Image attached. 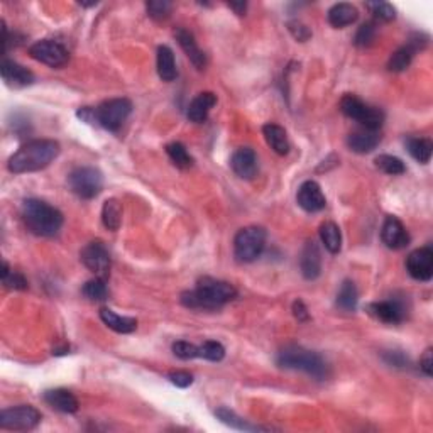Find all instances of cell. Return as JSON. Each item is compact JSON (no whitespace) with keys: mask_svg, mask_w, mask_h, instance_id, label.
I'll return each instance as SVG.
<instances>
[{"mask_svg":"<svg viewBox=\"0 0 433 433\" xmlns=\"http://www.w3.org/2000/svg\"><path fill=\"white\" fill-rule=\"evenodd\" d=\"M300 267H302V274L305 279L313 281L321 273V254L319 246L315 241H308L302 251V258H300Z\"/></svg>","mask_w":433,"mask_h":433,"instance_id":"obj_18","label":"cell"},{"mask_svg":"<svg viewBox=\"0 0 433 433\" xmlns=\"http://www.w3.org/2000/svg\"><path fill=\"white\" fill-rule=\"evenodd\" d=\"M22 220L32 234L53 237L63 225V213L38 198H29L22 204Z\"/></svg>","mask_w":433,"mask_h":433,"instance_id":"obj_3","label":"cell"},{"mask_svg":"<svg viewBox=\"0 0 433 433\" xmlns=\"http://www.w3.org/2000/svg\"><path fill=\"white\" fill-rule=\"evenodd\" d=\"M266 247V230L262 227H244L234 239V254L237 261L253 262L262 254Z\"/></svg>","mask_w":433,"mask_h":433,"instance_id":"obj_6","label":"cell"},{"mask_svg":"<svg viewBox=\"0 0 433 433\" xmlns=\"http://www.w3.org/2000/svg\"><path fill=\"white\" fill-rule=\"evenodd\" d=\"M374 163H376L378 170L386 173V175L396 176V175H403V173L406 171L405 163H403V161L399 158H396V156L381 154V156H378Z\"/></svg>","mask_w":433,"mask_h":433,"instance_id":"obj_34","label":"cell"},{"mask_svg":"<svg viewBox=\"0 0 433 433\" xmlns=\"http://www.w3.org/2000/svg\"><path fill=\"white\" fill-rule=\"evenodd\" d=\"M81 262L88 267L90 271L98 276H104L110 269V254L107 251L104 242L93 241L88 242L80 253Z\"/></svg>","mask_w":433,"mask_h":433,"instance_id":"obj_11","label":"cell"},{"mask_svg":"<svg viewBox=\"0 0 433 433\" xmlns=\"http://www.w3.org/2000/svg\"><path fill=\"white\" fill-rule=\"evenodd\" d=\"M146 7H147V12H149L151 18H154V19H166L171 12V4L164 2V0L147 2Z\"/></svg>","mask_w":433,"mask_h":433,"instance_id":"obj_41","label":"cell"},{"mask_svg":"<svg viewBox=\"0 0 433 433\" xmlns=\"http://www.w3.org/2000/svg\"><path fill=\"white\" fill-rule=\"evenodd\" d=\"M382 357H385L387 364L394 366V368H405V366H408V357L403 352H399V350H389Z\"/></svg>","mask_w":433,"mask_h":433,"instance_id":"obj_43","label":"cell"},{"mask_svg":"<svg viewBox=\"0 0 433 433\" xmlns=\"http://www.w3.org/2000/svg\"><path fill=\"white\" fill-rule=\"evenodd\" d=\"M84 295L92 302H104L109 296V290H107V284L102 278L90 279L88 283L84 286Z\"/></svg>","mask_w":433,"mask_h":433,"instance_id":"obj_36","label":"cell"},{"mask_svg":"<svg viewBox=\"0 0 433 433\" xmlns=\"http://www.w3.org/2000/svg\"><path fill=\"white\" fill-rule=\"evenodd\" d=\"M378 27L374 22H366L357 29L356 38H354V44L359 48H369L371 44L376 41Z\"/></svg>","mask_w":433,"mask_h":433,"instance_id":"obj_37","label":"cell"},{"mask_svg":"<svg viewBox=\"0 0 433 433\" xmlns=\"http://www.w3.org/2000/svg\"><path fill=\"white\" fill-rule=\"evenodd\" d=\"M369 313L385 324H401L406 319V308L399 300H386V302L371 303L368 307Z\"/></svg>","mask_w":433,"mask_h":433,"instance_id":"obj_14","label":"cell"},{"mask_svg":"<svg viewBox=\"0 0 433 433\" xmlns=\"http://www.w3.org/2000/svg\"><path fill=\"white\" fill-rule=\"evenodd\" d=\"M102 220L109 230H117L122 224V207L115 198H110L102 208Z\"/></svg>","mask_w":433,"mask_h":433,"instance_id":"obj_31","label":"cell"},{"mask_svg":"<svg viewBox=\"0 0 433 433\" xmlns=\"http://www.w3.org/2000/svg\"><path fill=\"white\" fill-rule=\"evenodd\" d=\"M340 110L349 119H354L361 124L364 129L378 131L385 124V112L378 107H371L357 98L356 95H345L340 100Z\"/></svg>","mask_w":433,"mask_h":433,"instance_id":"obj_5","label":"cell"},{"mask_svg":"<svg viewBox=\"0 0 433 433\" xmlns=\"http://www.w3.org/2000/svg\"><path fill=\"white\" fill-rule=\"evenodd\" d=\"M41 423V413L31 405L6 408L0 413V428L11 432L32 430Z\"/></svg>","mask_w":433,"mask_h":433,"instance_id":"obj_9","label":"cell"},{"mask_svg":"<svg viewBox=\"0 0 433 433\" xmlns=\"http://www.w3.org/2000/svg\"><path fill=\"white\" fill-rule=\"evenodd\" d=\"M368 9L374 18L385 20V22H391V20H394L396 18V9L387 2H369Z\"/></svg>","mask_w":433,"mask_h":433,"instance_id":"obj_39","label":"cell"},{"mask_svg":"<svg viewBox=\"0 0 433 433\" xmlns=\"http://www.w3.org/2000/svg\"><path fill=\"white\" fill-rule=\"evenodd\" d=\"M406 269L416 281H430L433 276V251L430 247H420L408 255Z\"/></svg>","mask_w":433,"mask_h":433,"instance_id":"obj_12","label":"cell"},{"mask_svg":"<svg viewBox=\"0 0 433 433\" xmlns=\"http://www.w3.org/2000/svg\"><path fill=\"white\" fill-rule=\"evenodd\" d=\"M2 283L6 284V288L9 290H26L27 281L22 274L18 271H11L9 264H2Z\"/></svg>","mask_w":433,"mask_h":433,"instance_id":"obj_38","label":"cell"},{"mask_svg":"<svg viewBox=\"0 0 433 433\" xmlns=\"http://www.w3.org/2000/svg\"><path fill=\"white\" fill-rule=\"evenodd\" d=\"M415 53L416 51L411 46L399 48L398 51L393 53V56L389 58V61H387V69L394 73L405 72L408 66L411 65V61H413Z\"/></svg>","mask_w":433,"mask_h":433,"instance_id":"obj_32","label":"cell"},{"mask_svg":"<svg viewBox=\"0 0 433 433\" xmlns=\"http://www.w3.org/2000/svg\"><path fill=\"white\" fill-rule=\"evenodd\" d=\"M29 55L34 58L36 61H39V63L51 66V68H61L69 60L68 51H66L63 44L53 39H43L34 43L29 48Z\"/></svg>","mask_w":433,"mask_h":433,"instance_id":"obj_10","label":"cell"},{"mask_svg":"<svg viewBox=\"0 0 433 433\" xmlns=\"http://www.w3.org/2000/svg\"><path fill=\"white\" fill-rule=\"evenodd\" d=\"M359 302V291L356 283L350 281V279H345L342 283L339 295H337V307L340 308L342 312H356Z\"/></svg>","mask_w":433,"mask_h":433,"instance_id":"obj_29","label":"cell"},{"mask_svg":"<svg viewBox=\"0 0 433 433\" xmlns=\"http://www.w3.org/2000/svg\"><path fill=\"white\" fill-rule=\"evenodd\" d=\"M381 142V135L378 131L371 129H359L354 131L347 138V146L350 151L357 152V154H369L373 152Z\"/></svg>","mask_w":433,"mask_h":433,"instance_id":"obj_19","label":"cell"},{"mask_svg":"<svg viewBox=\"0 0 433 433\" xmlns=\"http://www.w3.org/2000/svg\"><path fill=\"white\" fill-rule=\"evenodd\" d=\"M166 152L170 156V159L175 163V166L181 168V170H187V168L193 166V158L189 156L187 147L181 142H171L166 146Z\"/></svg>","mask_w":433,"mask_h":433,"instance_id":"obj_33","label":"cell"},{"mask_svg":"<svg viewBox=\"0 0 433 433\" xmlns=\"http://www.w3.org/2000/svg\"><path fill=\"white\" fill-rule=\"evenodd\" d=\"M198 357H204L212 362H220L225 357V347L217 340H207L198 345Z\"/></svg>","mask_w":433,"mask_h":433,"instance_id":"obj_35","label":"cell"},{"mask_svg":"<svg viewBox=\"0 0 433 433\" xmlns=\"http://www.w3.org/2000/svg\"><path fill=\"white\" fill-rule=\"evenodd\" d=\"M230 168L239 178L253 180L258 173V154L251 147H241L230 158Z\"/></svg>","mask_w":433,"mask_h":433,"instance_id":"obj_17","label":"cell"},{"mask_svg":"<svg viewBox=\"0 0 433 433\" xmlns=\"http://www.w3.org/2000/svg\"><path fill=\"white\" fill-rule=\"evenodd\" d=\"M279 368L283 369H296L310 374L315 379H327L330 376V368L320 354L313 352L302 347V345H286L278 352L276 357Z\"/></svg>","mask_w":433,"mask_h":433,"instance_id":"obj_4","label":"cell"},{"mask_svg":"<svg viewBox=\"0 0 433 433\" xmlns=\"http://www.w3.org/2000/svg\"><path fill=\"white\" fill-rule=\"evenodd\" d=\"M381 239L386 244V247L394 251L403 249V247L410 244V234L406 232L405 225H403L396 217H386L381 229Z\"/></svg>","mask_w":433,"mask_h":433,"instance_id":"obj_16","label":"cell"},{"mask_svg":"<svg viewBox=\"0 0 433 433\" xmlns=\"http://www.w3.org/2000/svg\"><path fill=\"white\" fill-rule=\"evenodd\" d=\"M168 378H170V381L173 382V385L178 387H188L193 385V376L189 373H187V371H173Z\"/></svg>","mask_w":433,"mask_h":433,"instance_id":"obj_42","label":"cell"},{"mask_svg":"<svg viewBox=\"0 0 433 433\" xmlns=\"http://www.w3.org/2000/svg\"><path fill=\"white\" fill-rule=\"evenodd\" d=\"M0 73H2L4 81L11 88H24L34 84V75L32 72H29L27 68H24L22 65L15 63V61L7 60L4 58L2 65H0Z\"/></svg>","mask_w":433,"mask_h":433,"instance_id":"obj_15","label":"cell"},{"mask_svg":"<svg viewBox=\"0 0 433 433\" xmlns=\"http://www.w3.org/2000/svg\"><path fill=\"white\" fill-rule=\"evenodd\" d=\"M320 239L321 244L325 246V249L330 254H339L342 247V234L339 225L333 224V222H325L320 225Z\"/></svg>","mask_w":433,"mask_h":433,"instance_id":"obj_28","label":"cell"},{"mask_svg":"<svg viewBox=\"0 0 433 433\" xmlns=\"http://www.w3.org/2000/svg\"><path fill=\"white\" fill-rule=\"evenodd\" d=\"M293 313H295V317L300 321H307L308 319H310L307 307H305V303L302 302V300H298V302L293 303Z\"/></svg>","mask_w":433,"mask_h":433,"instance_id":"obj_46","label":"cell"},{"mask_svg":"<svg viewBox=\"0 0 433 433\" xmlns=\"http://www.w3.org/2000/svg\"><path fill=\"white\" fill-rule=\"evenodd\" d=\"M100 319L110 330L117 333H131L138 328V320L132 319V317H122L117 315L110 308H102L100 310Z\"/></svg>","mask_w":433,"mask_h":433,"instance_id":"obj_25","label":"cell"},{"mask_svg":"<svg viewBox=\"0 0 433 433\" xmlns=\"http://www.w3.org/2000/svg\"><path fill=\"white\" fill-rule=\"evenodd\" d=\"M132 112V104L127 98H112L100 104L95 109L97 126H102L107 131H119Z\"/></svg>","mask_w":433,"mask_h":433,"instance_id":"obj_8","label":"cell"},{"mask_svg":"<svg viewBox=\"0 0 433 433\" xmlns=\"http://www.w3.org/2000/svg\"><path fill=\"white\" fill-rule=\"evenodd\" d=\"M408 152H410L413 158L418 161V163L427 164L430 163L432 159V152H433V142L430 139L425 138H411L406 141Z\"/></svg>","mask_w":433,"mask_h":433,"instance_id":"obj_30","label":"cell"},{"mask_svg":"<svg viewBox=\"0 0 433 433\" xmlns=\"http://www.w3.org/2000/svg\"><path fill=\"white\" fill-rule=\"evenodd\" d=\"M68 185L76 196L84 198V200H92L104 188V176L97 168H76L75 171L69 173Z\"/></svg>","mask_w":433,"mask_h":433,"instance_id":"obj_7","label":"cell"},{"mask_svg":"<svg viewBox=\"0 0 433 433\" xmlns=\"http://www.w3.org/2000/svg\"><path fill=\"white\" fill-rule=\"evenodd\" d=\"M173 354L178 359H183V361H192V359L198 357V347L195 344H189V342L178 340L173 344Z\"/></svg>","mask_w":433,"mask_h":433,"instance_id":"obj_40","label":"cell"},{"mask_svg":"<svg viewBox=\"0 0 433 433\" xmlns=\"http://www.w3.org/2000/svg\"><path fill=\"white\" fill-rule=\"evenodd\" d=\"M175 36H176V39H178L181 49L185 51V55L188 56V60L192 61L198 69H204L205 66H207V56H205V53L198 48L196 41L195 38H193L192 32L187 31V29L180 27V29H176Z\"/></svg>","mask_w":433,"mask_h":433,"instance_id":"obj_21","label":"cell"},{"mask_svg":"<svg viewBox=\"0 0 433 433\" xmlns=\"http://www.w3.org/2000/svg\"><path fill=\"white\" fill-rule=\"evenodd\" d=\"M60 144L51 139H34L24 144L18 152L11 156L7 168L14 175L34 173L49 166L60 154Z\"/></svg>","mask_w":433,"mask_h":433,"instance_id":"obj_2","label":"cell"},{"mask_svg":"<svg viewBox=\"0 0 433 433\" xmlns=\"http://www.w3.org/2000/svg\"><path fill=\"white\" fill-rule=\"evenodd\" d=\"M237 290L230 283L213 278H201L196 288L181 295V303L192 310H218L232 302Z\"/></svg>","mask_w":433,"mask_h":433,"instance_id":"obj_1","label":"cell"},{"mask_svg":"<svg viewBox=\"0 0 433 433\" xmlns=\"http://www.w3.org/2000/svg\"><path fill=\"white\" fill-rule=\"evenodd\" d=\"M357 18H359V11L352 6V4H347V2L335 4V6L328 11V15H327L330 26H333L337 29L350 26V24L356 22Z\"/></svg>","mask_w":433,"mask_h":433,"instance_id":"obj_24","label":"cell"},{"mask_svg":"<svg viewBox=\"0 0 433 433\" xmlns=\"http://www.w3.org/2000/svg\"><path fill=\"white\" fill-rule=\"evenodd\" d=\"M288 27H290L291 34L295 36V38L298 41H307L312 36L310 29H308L307 26H303V24H300V22H290V24H288Z\"/></svg>","mask_w":433,"mask_h":433,"instance_id":"obj_44","label":"cell"},{"mask_svg":"<svg viewBox=\"0 0 433 433\" xmlns=\"http://www.w3.org/2000/svg\"><path fill=\"white\" fill-rule=\"evenodd\" d=\"M215 416L218 420H220L222 423L229 425L230 428H236V430H244V432H264V430H269V428H262L258 427V425H251L247 423L244 418H241L236 411L229 410V408H218L215 410Z\"/></svg>","mask_w":433,"mask_h":433,"instance_id":"obj_27","label":"cell"},{"mask_svg":"<svg viewBox=\"0 0 433 433\" xmlns=\"http://www.w3.org/2000/svg\"><path fill=\"white\" fill-rule=\"evenodd\" d=\"M44 401L48 403L53 410L61 411V413H76L78 411V399L72 391L56 387V389H48L44 393Z\"/></svg>","mask_w":433,"mask_h":433,"instance_id":"obj_20","label":"cell"},{"mask_svg":"<svg viewBox=\"0 0 433 433\" xmlns=\"http://www.w3.org/2000/svg\"><path fill=\"white\" fill-rule=\"evenodd\" d=\"M229 7H230V9L236 11V14L244 15L246 9H247V4L246 2H232V4H229Z\"/></svg>","mask_w":433,"mask_h":433,"instance_id":"obj_47","label":"cell"},{"mask_svg":"<svg viewBox=\"0 0 433 433\" xmlns=\"http://www.w3.org/2000/svg\"><path fill=\"white\" fill-rule=\"evenodd\" d=\"M156 66H158V75L163 81H175L176 76H178L175 55H173L171 48H168V46L158 48Z\"/></svg>","mask_w":433,"mask_h":433,"instance_id":"obj_26","label":"cell"},{"mask_svg":"<svg viewBox=\"0 0 433 433\" xmlns=\"http://www.w3.org/2000/svg\"><path fill=\"white\" fill-rule=\"evenodd\" d=\"M296 201H298V205L305 212L310 213L320 212V210H324L325 205H327V198H325L324 192H321L320 185L313 180L305 181L302 187L298 188Z\"/></svg>","mask_w":433,"mask_h":433,"instance_id":"obj_13","label":"cell"},{"mask_svg":"<svg viewBox=\"0 0 433 433\" xmlns=\"http://www.w3.org/2000/svg\"><path fill=\"white\" fill-rule=\"evenodd\" d=\"M217 105V97L212 92H201L198 93L192 102H189L187 117L192 122L201 124L207 121L210 110Z\"/></svg>","mask_w":433,"mask_h":433,"instance_id":"obj_22","label":"cell"},{"mask_svg":"<svg viewBox=\"0 0 433 433\" xmlns=\"http://www.w3.org/2000/svg\"><path fill=\"white\" fill-rule=\"evenodd\" d=\"M262 135L266 139L267 146L273 149L276 154L286 156L290 152V141H288L286 131L278 124H266L262 127Z\"/></svg>","mask_w":433,"mask_h":433,"instance_id":"obj_23","label":"cell"},{"mask_svg":"<svg viewBox=\"0 0 433 433\" xmlns=\"http://www.w3.org/2000/svg\"><path fill=\"white\" fill-rule=\"evenodd\" d=\"M420 368H422V371L425 374H427L428 378L433 374V354H432V349H427L423 352V356L420 357Z\"/></svg>","mask_w":433,"mask_h":433,"instance_id":"obj_45","label":"cell"}]
</instances>
